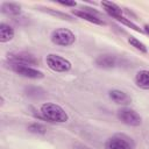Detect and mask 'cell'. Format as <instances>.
Returning <instances> with one entry per match:
<instances>
[{"label":"cell","mask_w":149,"mask_h":149,"mask_svg":"<svg viewBox=\"0 0 149 149\" xmlns=\"http://www.w3.org/2000/svg\"><path fill=\"white\" fill-rule=\"evenodd\" d=\"M50 40L56 45L69 47L76 42V35L68 28H57L51 33Z\"/></svg>","instance_id":"cell-2"},{"label":"cell","mask_w":149,"mask_h":149,"mask_svg":"<svg viewBox=\"0 0 149 149\" xmlns=\"http://www.w3.org/2000/svg\"><path fill=\"white\" fill-rule=\"evenodd\" d=\"M1 12L7 14V15H20L21 14V6L19 3H15V2H2L1 6Z\"/></svg>","instance_id":"cell-14"},{"label":"cell","mask_w":149,"mask_h":149,"mask_svg":"<svg viewBox=\"0 0 149 149\" xmlns=\"http://www.w3.org/2000/svg\"><path fill=\"white\" fill-rule=\"evenodd\" d=\"M41 118L54 123H63L69 120V115L65 109L55 102H44L40 107Z\"/></svg>","instance_id":"cell-1"},{"label":"cell","mask_w":149,"mask_h":149,"mask_svg":"<svg viewBox=\"0 0 149 149\" xmlns=\"http://www.w3.org/2000/svg\"><path fill=\"white\" fill-rule=\"evenodd\" d=\"M8 68H10L12 71L17 73L21 77L29 78V79H41L44 77L43 72L35 69L34 66H28V65H21V64H15V63H8Z\"/></svg>","instance_id":"cell-6"},{"label":"cell","mask_w":149,"mask_h":149,"mask_svg":"<svg viewBox=\"0 0 149 149\" xmlns=\"http://www.w3.org/2000/svg\"><path fill=\"white\" fill-rule=\"evenodd\" d=\"M108 97L116 104H121V105H127L132 101V98L125 92V91H121V90H111L108 92Z\"/></svg>","instance_id":"cell-11"},{"label":"cell","mask_w":149,"mask_h":149,"mask_svg":"<svg viewBox=\"0 0 149 149\" xmlns=\"http://www.w3.org/2000/svg\"><path fill=\"white\" fill-rule=\"evenodd\" d=\"M118 115V119L127 125V126H132V127H137L142 123V118L141 115L135 111V109H132V108H128V107H123V108H120L116 113Z\"/></svg>","instance_id":"cell-5"},{"label":"cell","mask_w":149,"mask_h":149,"mask_svg":"<svg viewBox=\"0 0 149 149\" xmlns=\"http://www.w3.org/2000/svg\"><path fill=\"white\" fill-rule=\"evenodd\" d=\"M72 14L81 20H85L90 23L93 24H98V26H105V21L102 19H100V16L98 15V13L94 10H90V8H81V9H73Z\"/></svg>","instance_id":"cell-8"},{"label":"cell","mask_w":149,"mask_h":149,"mask_svg":"<svg viewBox=\"0 0 149 149\" xmlns=\"http://www.w3.org/2000/svg\"><path fill=\"white\" fill-rule=\"evenodd\" d=\"M7 59H8V63H15V64L28 65V66L38 65V59L34 55H31L29 52H24V51L8 54Z\"/></svg>","instance_id":"cell-7"},{"label":"cell","mask_w":149,"mask_h":149,"mask_svg":"<svg viewBox=\"0 0 149 149\" xmlns=\"http://www.w3.org/2000/svg\"><path fill=\"white\" fill-rule=\"evenodd\" d=\"M128 43H129L132 47H134L136 50H139L140 52H143V54H147V52H148V49H147L146 44L142 43L140 40H137V38L134 37V36H129V37H128Z\"/></svg>","instance_id":"cell-16"},{"label":"cell","mask_w":149,"mask_h":149,"mask_svg":"<svg viewBox=\"0 0 149 149\" xmlns=\"http://www.w3.org/2000/svg\"><path fill=\"white\" fill-rule=\"evenodd\" d=\"M44 90L41 88V87H37V86H28L26 87V94L30 98H35V99H38L44 95Z\"/></svg>","instance_id":"cell-15"},{"label":"cell","mask_w":149,"mask_h":149,"mask_svg":"<svg viewBox=\"0 0 149 149\" xmlns=\"http://www.w3.org/2000/svg\"><path fill=\"white\" fill-rule=\"evenodd\" d=\"M95 65L100 69H113L116 65V57L111 54H104L95 58Z\"/></svg>","instance_id":"cell-9"},{"label":"cell","mask_w":149,"mask_h":149,"mask_svg":"<svg viewBox=\"0 0 149 149\" xmlns=\"http://www.w3.org/2000/svg\"><path fill=\"white\" fill-rule=\"evenodd\" d=\"M45 63L48 68L55 72H68L71 70L72 64L69 59L56 55V54H49L45 57Z\"/></svg>","instance_id":"cell-4"},{"label":"cell","mask_w":149,"mask_h":149,"mask_svg":"<svg viewBox=\"0 0 149 149\" xmlns=\"http://www.w3.org/2000/svg\"><path fill=\"white\" fill-rule=\"evenodd\" d=\"M58 5L64 6V7H76V2L74 1H57Z\"/></svg>","instance_id":"cell-19"},{"label":"cell","mask_w":149,"mask_h":149,"mask_svg":"<svg viewBox=\"0 0 149 149\" xmlns=\"http://www.w3.org/2000/svg\"><path fill=\"white\" fill-rule=\"evenodd\" d=\"M116 21H119V22H121L122 24H125V26H127V27H129V28L134 29L135 31H139V33H143V29H141L139 26H136L134 22H132L129 19H127V17H125V16H121V17L116 19Z\"/></svg>","instance_id":"cell-17"},{"label":"cell","mask_w":149,"mask_h":149,"mask_svg":"<svg viewBox=\"0 0 149 149\" xmlns=\"http://www.w3.org/2000/svg\"><path fill=\"white\" fill-rule=\"evenodd\" d=\"M143 31L149 35V24H144V26H143Z\"/></svg>","instance_id":"cell-20"},{"label":"cell","mask_w":149,"mask_h":149,"mask_svg":"<svg viewBox=\"0 0 149 149\" xmlns=\"http://www.w3.org/2000/svg\"><path fill=\"white\" fill-rule=\"evenodd\" d=\"M135 84L142 90H149V70H140L135 74Z\"/></svg>","instance_id":"cell-13"},{"label":"cell","mask_w":149,"mask_h":149,"mask_svg":"<svg viewBox=\"0 0 149 149\" xmlns=\"http://www.w3.org/2000/svg\"><path fill=\"white\" fill-rule=\"evenodd\" d=\"M101 7L104 8V10L109 15V16H112L113 19H119V17H121V16H123L122 15V9H121V7H119L116 3H114V2H112V1H102L101 2Z\"/></svg>","instance_id":"cell-10"},{"label":"cell","mask_w":149,"mask_h":149,"mask_svg":"<svg viewBox=\"0 0 149 149\" xmlns=\"http://www.w3.org/2000/svg\"><path fill=\"white\" fill-rule=\"evenodd\" d=\"M135 143L126 134H115L105 142V149H134Z\"/></svg>","instance_id":"cell-3"},{"label":"cell","mask_w":149,"mask_h":149,"mask_svg":"<svg viewBox=\"0 0 149 149\" xmlns=\"http://www.w3.org/2000/svg\"><path fill=\"white\" fill-rule=\"evenodd\" d=\"M14 35H15V31L12 26H9L8 23H5V22L0 23V42L1 43L9 42L10 40H13Z\"/></svg>","instance_id":"cell-12"},{"label":"cell","mask_w":149,"mask_h":149,"mask_svg":"<svg viewBox=\"0 0 149 149\" xmlns=\"http://www.w3.org/2000/svg\"><path fill=\"white\" fill-rule=\"evenodd\" d=\"M28 130L30 133H34V134H45L47 128L43 125H41V123L34 122V123H31V125L28 126Z\"/></svg>","instance_id":"cell-18"}]
</instances>
